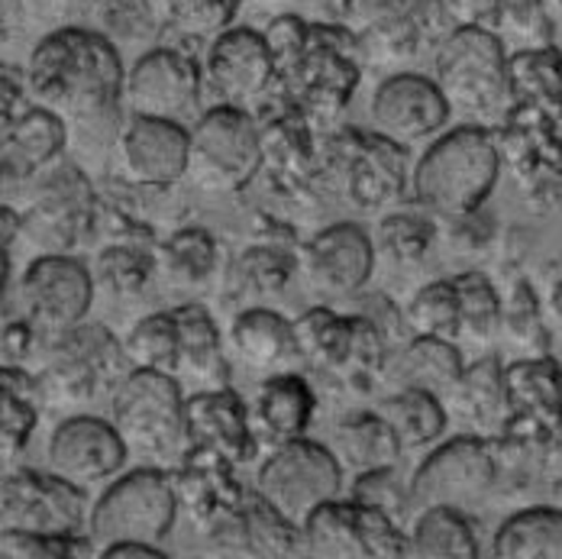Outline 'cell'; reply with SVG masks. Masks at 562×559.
Here are the masks:
<instances>
[{
  "label": "cell",
  "instance_id": "cell-1",
  "mask_svg": "<svg viewBox=\"0 0 562 559\" xmlns=\"http://www.w3.org/2000/svg\"><path fill=\"white\" fill-rule=\"evenodd\" d=\"M126 71L120 49L101 30H49L26 62V91L36 104L68 120L71 133H94L116 146Z\"/></svg>",
  "mask_w": 562,
  "mask_h": 559
},
{
  "label": "cell",
  "instance_id": "cell-2",
  "mask_svg": "<svg viewBox=\"0 0 562 559\" xmlns=\"http://www.w3.org/2000/svg\"><path fill=\"white\" fill-rule=\"evenodd\" d=\"M502 143L492 126L462 123L437 136L414 168V201L434 217L462 221L482 211L502 175Z\"/></svg>",
  "mask_w": 562,
  "mask_h": 559
},
{
  "label": "cell",
  "instance_id": "cell-3",
  "mask_svg": "<svg viewBox=\"0 0 562 559\" xmlns=\"http://www.w3.org/2000/svg\"><path fill=\"white\" fill-rule=\"evenodd\" d=\"M434 78L450 111L482 126H505L514 113L510 53L492 30L456 26L434 56Z\"/></svg>",
  "mask_w": 562,
  "mask_h": 559
},
{
  "label": "cell",
  "instance_id": "cell-4",
  "mask_svg": "<svg viewBox=\"0 0 562 559\" xmlns=\"http://www.w3.org/2000/svg\"><path fill=\"white\" fill-rule=\"evenodd\" d=\"M36 362L40 392L53 404H85L101 392H113L130 372L123 339H116L104 324L88 321L43 339Z\"/></svg>",
  "mask_w": 562,
  "mask_h": 559
},
{
  "label": "cell",
  "instance_id": "cell-5",
  "mask_svg": "<svg viewBox=\"0 0 562 559\" xmlns=\"http://www.w3.org/2000/svg\"><path fill=\"white\" fill-rule=\"evenodd\" d=\"M359 36L342 23H311V43L304 56L281 71L279 88L284 101L307 120H337L359 88Z\"/></svg>",
  "mask_w": 562,
  "mask_h": 559
},
{
  "label": "cell",
  "instance_id": "cell-6",
  "mask_svg": "<svg viewBox=\"0 0 562 559\" xmlns=\"http://www.w3.org/2000/svg\"><path fill=\"white\" fill-rule=\"evenodd\" d=\"M507 424L498 447L517 459L562 456V369L550 356H524L505 366Z\"/></svg>",
  "mask_w": 562,
  "mask_h": 559
},
{
  "label": "cell",
  "instance_id": "cell-7",
  "mask_svg": "<svg viewBox=\"0 0 562 559\" xmlns=\"http://www.w3.org/2000/svg\"><path fill=\"white\" fill-rule=\"evenodd\" d=\"M178 489L162 469H133L116 476L91 507L88 534L98 547L153 544L162 547L178 517Z\"/></svg>",
  "mask_w": 562,
  "mask_h": 559
},
{
  "label": "cell",
  "instance_id": "cell-8",
  "mask_svg": "<svg viewBox=\"0 0 562 559\" xmlns=\"http://www.w3.org/2000/svg\"><path fill=\"white\" fill-rule=\"evenodd\" d=\"M262 163V130L246 108L217 104L194 120L184 178L194 188L211 194H233L259 175Z\"/></svg>",
  "mask_w": 562,
  "mask_h": 559
},
{
  "label": "cell",
  "instance_id": "cell-9",
  "mask_svg": "<svg viewBox=\"0 0 562 559\" xmlns=\"http://www.w3.org/2000/svg\"><path fill=\"white\" fill-rule=\"evenodd\" d=\"M184 407L181 382L169 372L130 369L111 398V421L126 447L149 459H171L184 440Z\"/></svg>",
  "mask_w": 562,
  "mask_h": 559
},
{
  "label": "cell",
  "instance_id": "cell-10",
  "mask_svg": "<svg viewBox=\"0 0 562 559\" xmlns=\"http://www.w3.org/2000/svg\"><path fill=\"white\" fill-rule=\"evenodd\" d=\"M26 211L20 214L23 236L43 253H71L98 226V198L91 178L78 163L58 159L30 181Z\"/></svg>",
  "mask_w": 562,
  "mask_h": 559
},
{
  "label": "cell",
  "instance_id": "cell-11",
  "mask_svg": "<svg viewBox=\"0 0 562 559\" xmlns=\"http://www.w3.org/2000/svg\"><path fill=\"white\" fill-rule=\"evenodd\" d=\"M256 492L291 524L304 527L321 504L339 499L342 466L324 444L297 437L272 449L256 476Z\"/></svg>",
  "mask_w": 562,
  "mask_h": 559
},
{
  "label": "cell",
  "instance_id": "cell-12",
  "mask_svg": "<svg viewBox=\"0 0 562 559\" xmlns=\"http://www.w3.org/2000/svg\"><path fill=\"white\" fill-rule=\"evenodd\" d=\"M502 476L498 447L485 437H452L427 452L411 479L414 507H456L482 504Z\"/></svg>",
  "mask_w": 562,
  "mask_h": 559
},
{
  "label": "cell",
  "instance_id": "cell-13",
  "mask_svg": "<svg viewBox=\"0 0 562 559\" xmlns=\"http://www.w3.org/2000/svg\"><path fill=\"white\" fill-rule=\"evenodd\" d=\"M317 168L362 211L389 208L404 194V146L382 133L366 136L362 130H342L324 143Z\"/></svg>",
  "mask_w": 562,
  "mask_h": 559
},
{
  "label": "cell",
  "instance_id": "cell-14",
  "mask_svg": "<svg viewBox=\"0 0 562 559\" xmlns=\"http://www.w3.org/2000/svg\"><path fill=\"white\" fill-rule=\"evenodd\" d=\"M456 30L447 0H372L362 23L359 53L372 65H407L443 46Z\"/></svg>",
  "mask_w": 562,
  "mask_h": 559
},
{
  "label": "cell",
  "instance_id": "cell-15",
  "mask_svg": "<svg viewBox=\"0 0 562 559\" xmlns=\"http://www.w3.org/2000/svg\"><path fill=\"white\" fill-rule=\"evenodd\" d=\"M3 527L33 530L46 537H78L88 534V499L85 489L71 485L58 472L10 469L0 489Z\"/></svg>",
  "mask_w": 562,
  "mask_h": 559
},
{
  "label": "cell",
  "instance_id": "cell-16",
  "mask_svg": "<svg viewBox=\"0 0 562 559\" xmlns=\"http://www.w3.org/2000/svg\"><path fill=\"white\" fill-rule=\"evenodd\" d=\"M94 304V279L85 262L71 253H43L30 262L20 279L23 317L40 331L43 339L65 334L85 324Z\"/></svg>",
  "mask_w": 562,
  "mask_h": 559
},
{
  "label": "cell",
  "instance_id": "cell-17",
  "mask_svg": "<svg viewBox=\"0 0 562 559\" xmlns=\"http://www.w3.org/2000/svg\"><path fill=\"white\" fill-rule=\"evenodd\" d=\"M204 91V68L178 46H156L126 71L123 104L136 116H159L184 123L194 116Z\"/></svg>",
  "mask_w": 562,
  "mask_h": 559
},
{
  "label": "cell",
  "instance_id": "cell-18",
  "mask_svg": "<svg viewBox=\"0 0 562 559\" xmlns=\"http://www.w3.org/2000/svg\"><path fill=\"white\" fill-rule=\"evenodd\" d=\"M204 81L221 104L259 108L279 88V62L272 56L266 33L252 26H229L204 58Z\"/></svg>",
  "mask_w": 562,
  "mask_h": 559
},
{
  "label": "cell",
  "instance_id": "cell-19",
  "mask_svg": "<svg viewBox=\"0 0 562 559\" xmlns=\"http://www.w3.org/2000/svg\"><path fill=\"white\" fill-rule=\"evenodd\" d=\"M372 126L385 139L411 149L434 139L450 123V101L443 98L437 78L417 71H394L372 94Z\"/></svg>",
  "mask_w": 562,
  "mask_h": 559
},
{
  "label": "cell",
  "instance_id": "cell-20",
  "mask_svg": "<svg viewBox=\"0 0 562 559\" xmlns=\"http://www.w3.org/2000/svg\"><path fill=\"white\" fill-rule=\"evenodd\" d=\"M130 447L113 427V421L75 414L65 417L49 440V469L78 489L111 485L126 466Z\"/></svg>",
  "mask_w": 562,
  "mask_h": 559
},
{
  "label": "cell",
  "instance_id": "cell-21",
  "mask_svg": "<svg viewBox=\"0 0 562 559\" xmlns=\"http://www.w3.org/2000/svg\"><path fill=\"white\" fill-rule=\"evenodd\" d=\"M191 130L159 116H130L116 139L123 178L143 188H171L188 178Z\"/></svg>",
  "mask_w": 562,
  "mask_h": 559
},
{
  "label": "cell",
  "instance_id": "cell-22",
  "mask_svg": "<svg viewBox=\"0 0 562 559\" xmlns=\"http://www.w3.org/2000/svg\"><path fill=\"white\" fill-rule=\"evenodd\" d=\"M557 126L560 123L543 113L514 108L502 126V156L537 201L562 208V139Z\"/></svg>",
  "mask_w": 562,
  "mask_h": 559
},
{
  "label": "cell",
  "instance_id": "cell-23",
  "mask_svg": "<svg viewBox=\"0 0 562 559\" xmlns=\"http://www.w3.org/2000/svg\"><path fill=\"white\" fill-rule=\"evenodd\" d=\"M375 239L359 224H334L321 230L301 253V269L314 291L349 298L366 288L375 269Z\"/></svg>",
  "mask_w": 562,
  "mask_h": 559
},
{
  "label": "cell",
  "instance_id": "cell-24",
  "mask_svg": "<svg viewBox=\"0 0 562 559\" xmlns=\"http://www.w3.org/2000/svg\"><path fill=\"white\" fill-rule=\"evenodd\" d=\"M184 440L188 449H207L233 466H246L256 456L252 421L243 398L229 389H201L184 407Z\"/></svg>",
  "mask_w": 562,
  "mask_h": 559
},
{
  "label": "cell",
  "instance_id": "cell-25",
  "mask_svg": "<svg viewBox=\"0 0 562 559\" xmlns=\"http://www.w3.org/2000/svg\"><path fill=\"white\" fill-rule=\"evenodd\" d=\"M71 136V126L65 116L43 108V104H26L16 113L3 116V181L23 185L33 181L43 168L58 163Z\"/></svg>",
  "mask_w": 562,
  "mask_h": 559
},
{
  "label": "cell",
  "instance_id": "cell-26",
  "mask_svg": "<svg viewBox=\"0 0 562 559\" xmlns=\"http://www.w3.org/2000/svg\"><path fill=\"white\" fill-rule=\"evenodd\" d=\"M229 343H233L239 362L259 376L291 372V366L301 362L294 321H284L279 311H269V308L243 311L233 321Z\"/></svg>",
  "mask_w": 562,
  "mask_h": 559
},
{
  "label": "cell",
  "instance_id": "cell-27",
  "mask_svg": "<svg viewBox=\"0 0 562 559\" xmlns=\"http://www.w3.org/2000/svg\"><path fill=\"white\" fill-rule=\"evenodd\" d=\"M462 356L452 346V339H440V336H420L401 343L392 349L389 366H385V382L397 389H427V392H452V385L462 376Z\"/></svg>",
  "mask_w": 562,
  "mask_h": 559
},
{
  "label": "cell",
  "instance_id": "cell-28",
  "mask_svg": "<svg viewBox=\"0 0 562 559\" xmlns=\"http://www.w3.org/2000/svg\"><path fill=\"white\" fill-rule=\"evenodd\" d=\"M178 324V372L175 379L191 382L198 389H224L226 362L221 331L214 317L201 304L171 308Z\"/></svg>",
  "mask_w": 562,
  "mask_h": 559
},
{
  "label": "cell",
  "instance_id": "cell-29",
  "mask_svg": "<svg viewBox=\"0 0 562 559\" xmlns=\"http://www.w3.org/2000/svg\"><path fill=\"white\" fill-rule=\"evenodd\" d=\"M314 411H317V398L297 372L266 376L262 389L256 394V421L276 444L304 437Z\"/></svg>",
  "mask_w": 562,
  "mask_h": 559
},
{
  "label": "cell",
  "instance_id": "cell-30",
  "mask_svg": "<svg viewBox=\"0 0 562 559\" xmlns=\"http://www.w3.org/2000/svg\"><path fill=\"white\" fill-rule=\"evenodd\" d=\"M452 407L462 421L475 424L479 431L502 434L507 424V379L505 366L495 356L475 359L462 369L459 382L452 385Z\"/></svg>",
  "mask_w": 562,
  "mask_h": 559
},
{
  "label": "cell",
  "instance_id": "cell-31",
  "mask_svg": "<svg viewBox=\"0 0 562 559\" xmlns=\"http://www.w3.org/2000/svg\"><path fill=\"white\" fill-rule=\"evenodd\" d=\"M514 108L543 113L562 126V53L557 46H533L510 53Z\"/></svg>",
  "mask_w": 562,
  "mask_h": 559
},
{
  "label": "cell",
  "instance_id": "cell-32",
  "mask_svg": "<svg viewBox=\"0 0 562 559\" xmlns=\"http://www.w3.org/2000/svg\"><path fill=\"white\" fill-rule=\"evenodd\" d=\"M495 559H562V507L540 504L510 514L492 540Z\"/></svg>",
  "mask_w": 562,
  "mask_h": 559
},
{
  "label": "cell",
  "instance_id": "cell-33",
  "mask_svg": "<svg viewBox=\"0 0 562 559\" xmlns=\"http://www.w3.org/2000/svg\"><path fill=\"white\" fill-rule=\"evenodd\" d=\"M392 427L404 452L434 447L447 434V407L437 392L427 389H397L375 407Z\"/></svg>",
  "mask_w": 562,
  "mask_h": 559
},
{
  "label": "cell",
  "instance_id": "cell-34",
  "mask_svg": "<svg viewBox=\"0 0 562 559\" xmlns=\"http://www.w3.org/2000/svg\"><path fill=\"white\" fill-rule=\"evenodd\" d=\"M411 557L417 559H479L482 547L465 521V511L456 507H424L407 534Z\"/></svg>",
  "mask_w": 562,
  "mask_h": 559
},
{
  "label": "cell",
  "instance_id": "cell-35",
  "mask_svg": "<svg viewBox=\"0 0 562 559\" xmlns=\"http://www.w3.org/2000/svg\"><path fill=\"white\" fill-rule=\"evenodd\" d=\"M159 272L181 288H204L221 269V246L201 226H184L156 246Z\"/></svg>",
  "mask_w": 562,
  "mask_h": 559
},
{
  "label": "cell",
  "instance_id": "cell-36",
  "mask_svg": "<svg viewBox=\"0 0 562 559\" xmlns=\"http://www.w3.org/2000/svg\"><path fill=\"white\" fill-rule=\"evenodd\" d=\"M0 434H3V459L23 452L30 444L36 421H40V379L26 372V366H3L0 369Z\"/></svg>",
  "mask_w": 562,
  "mask_h": 559
},
{
  "label": "cell",
  "instance_id": "cell-37",
  "mask_svg": "<svg viewBox=\"0 0 562 559\" xmlns=\"http://www.w3.org/2000/svg\"><path fill=\"white\" fill-rule=\"evenodd\" d=\"M304 554L324 559H366L359 521H356V504L334 502L321 504L301 527Z\"/></svg>",
  "mask_w": 562,
  "mask_h": 559
},
{
  "label": "cell",
  "instance_id": "cell-38",
  "mask_svg": "<svg viewBox=\"0 0 562 559\" xmlns=\"http://www.w3.org/2000/svg\"><path fill=\"white\" fill-rule=\"evenodd\" d=\"M349 331L352 321L339 317L330 308H311L294 321V336H297V353L301 362L317 369V372H337L346 349H349Z\"/></svg>",
  "mask_w": 562,
  "mask_h": 559
},
{
  "label": "cell",
  "instance_id": "cell-39",
  "mask_svg": "<svg viewBox=\"0 0 562 559\" xmlns=\"http://www.w3.org/2000/svg\"><path fill=\"white\" fill-rule=\"evenodd\" d=\"M337 440L342 447V459L356 466V472L379 469V466H394L397 456L404 452L392 427L379 411L372 414H352L337 427Z\"/></svg>",
  "mask_w": 562,
  "mask_h": 559
},
{
  "label": "cell",
  "instance_id": "cell-40",
  "mask_svg": "<svg viewBox=\"0 0 562 559\" xmlns=\"http://www.w3.org/2000/svg\"><path fill=\"white\" fill-rule=\"evenodd\" d=\"M459 291V314H462V334L459 339L469 343H492L502 336L505 324V301L498 288L482 272H462L452 279Z\"/></svg>",
  "mask_w": 562,
  "mask_h": 559
},
{
  "label": "cell",
  "instance_id": "cell-41",
  "mask_svg": "<svg viewBox=\"0 0 562 559\" xmlns=\"http://www.w3.org/2000/svg\"><path fill=\"white\" fill-rule=\"evenodd\" d=\"M434 236H437V217L427 208L392 211L375 230V249L394 266H417L430 253Z\"/></svg>",
  "mask_w": 562,
  "mask_h": 559
},
{
  "label": "cell",
  "instance_id": "cell-42",
  "mask_svg": "<svg viewBox=\"0 0 562 559\" xmlns=\"http://www.w3.org/2000/svg\"><path fill=\"white\" fill-rule=\"evenodd\" d=\"M243 524H246L249 557H294L304 547L301 527L291 524L259 492H246V499H243Z\"/></svg>",
  "mask_w": 562,
  "mask_h": 559
},
{
  "label": "cell",
  "instance_id": "cell-43",
  "mask_svg": "<svg viewBox=\"0 0 562 559\" xmlns=\"http://www.w3.org/2000/svg\"><path fill=\"white\" fill-rule=\"evenodd\" d=\"M123 349L133 369H156V372H178V324L175 311H156L133 324L123 336Z\"/></svg>",
  "mask_w": 562,
  "mask_h": 559
},
{
  "label": "cell",
  "instance_id": "cell-44",
  "mask_svg": "<svg viewBox=\"0 0 562 559\" xmlns=\"http://www.w3.org/2000/svg\"><path fill=\"white\" fill-rule=\"evenodd\" d=\"M404 321H407V327L414 334L459 339V334H462V314H459V291H456L452 279L424 284L411 298V304L404 311Z\"/></svg>",
  "mask_w": 562,
  "mask_h": 559
},
{
  "label": "cell",
  "instance_id": "cell-45",
  "mask_svg": "<svg viewBox=\"0 0 562 559\" xmlns=\"http://www.w3.org/2000/svg\"><path fill=\"white\" fill-rule=\"evenodd\" d=\"M153 272H159V262L146 239H116L98 256V276L116 294H139Z\"/></svg>",
  "mask_w": 562,
  "mask_h": 559
},
{
  "label": "cell",
  "instance_id": "cell-46",
  "mask_svg": "<svg viewBox=\"0 0 562 559\" xmlns=\"http://www.w3.org/2000/svg\"><path fill=\"white\" fill-rule=\"evenodd\" d=\"M239 3L243 0H162V16L178 36L214 43L236 23Z\"/></svg>",
  "mask_w": 562,
  "mask_h": 559
},
{
  "label": "cell",
  "instance_id": "cell-47",
  "mask_svg": "<svg viewBox=\"0 0 562 559\" xmlns=\"http://www.w3.org/2000/svg\"><path fill=\"white\" fill-rule=\"evenodd\" d=\"M294 269L297 262L291 253L276 249V246H252L236 259L233 281L249 294H276L291 281Z\"/></svg>",
  "mask_w": 562,
  "mask_h": 559
},
{
  "label": "cell",
  "instance_id": "cell-48",
  "mask_svg": "<svg viewBox=\"0 0 562 559\" xmlns=\"http://www.w3.org/2000/svg\"><path fill=\"white\" fill-rule=\"evenodd\" d=\"M502 336H507L527 356H547V324H543V314H540V301H537V294L530 291L527 281H517L510 298L505 301Z\"/></svg>",
  "mask_w": 562,
  "mask_h": 559
},
{
  "label": "cell",
  "instance_id": "cell-49",
  "mask_svg": "<svg viewBox=\"0 0 562 559\" xmlns=\"http://www.w3.org/2000/svg\"><path fill=\"white\" fill-rule=\"evenodd\" d=\"M0 557L3 559H71V557H98V544L91 534L78 537H46L33 530H0Z\"/></svg>",
  "mask_w": 562,
  "mask_h": 559
},
{
  "label": "cell",
  "instance_id": "cell-50",
  "mask_svg": "<svg viewBox=\"0 0 562 559\" xmlns=\"http://www.w3.org/2000/svg\"><path fill=\"white\" fill-rule=\"evenodd\" d=\"M498 36L517 49L553 46V16L547 0H502Z\"/></svg>",
  "mask_w": 562,
  "mask_h": 559
},
{
  "label": "cell",
  "instance_id": "cell-51",
  "mask_svg": "<svg viewBox=\"0 0 562 559\" xmlns=\"http://www.w3.org/2000/svg\"><path fill=\"white\" fill-rule=\"evenodd\" d=\"M352 502L375 507V511H385V514H392L394 521H401V524H404L407 511L414 507L411 482L407 485L401 482L397 466H379V469L359 472L356 482H352Z\"/></svg>",
  "mask_w": 562,
  "mask_h": 559
},
{
  "label": "cell",
  "instance_id": "cell-52",
  "mask_svg": "<svg viewBox=\"0 0 562 559\" xmlns=\"http://www.w3.org/2000/svg\"><path fill=\"white\" fill-rule=\"evenodd\" d=\"M162 23L166 16L156 13L149 0H108L101 10V26L113 46L149 40L153 33H159Z\"/></svg>",
  "mask_w": 562,
  "mask_h": 559
},
{
  "label": "cell",
  "instance_id": "cell-53",
  "mask_svg": "<svg viewBox=\"0 0 562 559\" xmlns=\"http://www.w3.org/2000/svg\"><path fill=\"white\" fill-rule=\"evenodd\" d=\"M349 502H352V499H349ZM356 521H359V534H362L366 559L411 557V540H407L401 521H394L392 514L375 511V507H366V504H356Z\"/></svg>",
  "mask_w": 562,
  "mask_h": 559
},
{
  "label": "cell",
  "instance_id": "cell-54",
  "mask_svg": "<svg viewBox=\"0 0 562 559\" xmlns=\"http://www.w3.org/2000/svg\"><path fill=\"white\" fill-rule=\"evenodd\" d=\"M262 33H266L272 56L279 62V78L284 68H291L297 58L304 56V49L311 43V23L294 16V13H281L276 20H269V26Z\"/></svg>",
  "mask_w": 562,
  "mask_h": 559
},
{
  "label": "cell",
  "instance_id": "cell-55",
  "mask_svg": "<svg viewBox=\"0 0 562 559\" xmlns=\"http://www.w3.org/2000/svg\"><path fill=\"white\" fill-rule=\"evenodd\" d=\"M23 10L40 26H85V20L98 10V0H23Z\"/></svg>",
  "mask_w": 562,
  "mask_h": 559
},
{
  "label": "cell",
  "instance_id": "cell-56",
  "mask_svg": "<svg viewBox=\"0 0 562 559\" xmlns=\"http://www.w3.org/2000/svg\"><path fill=\"white\" fill-rule=\"evenodd\" d=\"M456 26L469 30H492L498 33L502 23V0H447Z\"/></svg>",
  "mask_w": 562,
  "mask_h": 559
},
{
  "label": "cell",
  "instance_id": "cell-57",
  "mask_svg": "<svg viewBox=\"0 0 562 559\" xmlns=\"http://www.w3.org/2000/svg\"><path fill=\"white\" fill-rule=\"evenodd\" d=\"M104 559H166V550L153 547V544H113L108 550H101Z\"/></svg>",
  "mask_w": 562,
  "mask_h": 559
},
{
  "label": "cell",
  "instance_id": "cell-58",
  "mask_svg": "<svg viewBox=\"0 0 562 559\" xmlns=\"http://www.w3.org/2000/svg\"><path fill=\"white\" fill-rule=\"evenodd\" d=\"M550 314H553L557 327L562 331V281L553 288V294H550Z\"/></svg>",
  "mask_w": 562,
  "mask_h": 559
},
{
  "label": "cell",
  "instance_id": "cell-59",
  "mask_svg": "<svg viewBox=\"0 0 562 559\" xmlns=\"http://www.w3.org/2000/svg\"><path fill=\"white\" fill-rule=\"evenodd\" d=\"M553 492H557V504H560V507H562V479H560V482H557V485H553Z\"/></svg>",
  "mask_w": 562,
  "mask_h": 559
},
{
  "label": "cell",
  "instance_id": "cell-60",
  "mask_svg": "<svg viewBox=\"0 0 562 559\" xmlns=\"http://www.w3.org/2000/svg\"><path fill=\"white\" fill-rule=\"evenodd\" d=\"M553 7H557V13L562 16V0H553Z\"/></svg>",
  "mask_w": 562,
  "mask_h": 559
}]
</instances>
